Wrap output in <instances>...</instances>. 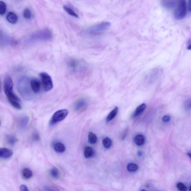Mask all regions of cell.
<instances>
[{
    "label": "cell",
    "instance_id": "cell-1",
    "mask_svg": "<svg viewBox=\"0 0 191 191\" xmlns=\"http://www.w3.org/2000/svg\"><path fill=\"white\" fill-rule=\"evenodd\" d=\"M13 80L9 76H6L4 82V90L9 102L11 105L17 109H21L20 99L14 91Z\"/></svg>",
    "mask_w": 191,
    "mask_h": 191
},
{
    "label": "cell",
    "instance_id": "cell-6",
    "mask_svg": "<svg viewBox=\"0 0 191 191\" xmlns=\"http://www.w3.org/2000/svg\"><path fill=\"white\" fill-rule=\"evenodd\" d=\"M68 110L67 109L58 110L55 112L50 119L49 124L53 125L62 121L66 118L68 114Z\"/></svg>",
    "mask_w": 191,
    "mask_h": 191
},
{
    "label": "cell",
    "instance_id": "cell-38",
    "mask_svg": "<svg viewBox=\"0 0 191 191\" xmlns=\"http://www.w3.org/2000/svg\"><path fill=\"white\" fill-rule=\"evenodd\" d=\"M190 191H191V186L190 187Z\"/></svg>",
    "mask_w": 191,
    "mask_h": 191
},
{
    "label": "cell",
    "instance_id": "cell-35",
    "mask_svg": "<svg viewBox=\"0 0 191 191\" xmlns=\"http://www.w3.org/2000/svg\"><path fill=\"white\" fill-rule=\"evenodd\" d=\"M187 49L189 50H191V44L187 47Z\"/></svg>",
    "mask_w": 191,
    "mask_h": 191
},
{
    "label": "cell",
    "instance_id": "cell-5",
    "mask_svg": "<svg viewBox=\"0 0 191 191\" xmlns=\"http://www.w3.org/2000/svg\"><path fill=\"white\" fill-rule=\"evenodd\" d=\"M110 26L109 22H102L90 28L88 30V33L93 35L100 34L108 29Z\"/></svg>",
    "mask_w": 191,
    "mask_h": 191
},
{
    "label": "cell",
    "instance_id": "cell-4",
    "mask_svg": "<svg viewBox=\"0 0 191 191\" xmlns=\"http://www.w3.org/2000/svg\"><path fill=\"white\" fill-rule=\"evenodd\" d=\"M187 12L186 0H178L177 4L174 12V17L177 20L183 19L186 16Z\"/></svg>",
    "mask_w": 191,
    "mask_h": 191
},
{
    "label": "cell",
    "instance_id": "cell-2",
    "mask_svg": "<svg viewBox=\"0 0 191 191\" xmlns=\"http://www.w3.org/2000/svg\"><path fill=\"white\" fill-rule=\"evenodd\" d=\"M30 80L27 77H22L19 80L18 84V90L22 97L27 100L33 99L34 93L30 85Z\"/></svg>",
    "mask_w": 191,
    "mask_h": 191
},
{
    "label": "cell",
    "instance_id": "cell-28",
    "mask_svg": "<svg viewBox=\"0 0 191 191\" xmlns=\"http://www.w3.org/2000/svg\"><path fill=\"white\" fill-rule=\"evenodd\" d=\"M184 108L186 110L191 109V98L187 100L184 103Z\"/></svg>",
    "mask_w": 191,
    "mask_h": 191
},
{
    "label": "cell",
    "instance_id": "cell-10",
    "mask_svg": "<svg viewBox=\"0 0 191 191\" xmlns=\"http://www.w3.org/2000/svg\"><path fill=\"white\" fill-rule=\"evenodd\" d=\"M13 155V152L10 149L2 147L0 149V157L5 159L11 158Z\"/></svg>",
    "mask_w": 191,
    "mask_h": 191
},
{
    "label": "cell",
    "instance_id": "cell-13",
    "mask_svg": "<svg viewBox=\"0 0 191 191\" xmlns=\"http://www.w3.org/2000/svg\"><path fill=\"white\" fill-rule=\"evenodd\" d=\"M6 142L11 146H14L18 141L17 138L12 134H6L5 137Z\"/></svg>",
    "mask_w": 191,
    "mask_h": 191
},
{
    "label": "cell",
    "instance_id": "cell-20",
    "mask_svg": "<svg viewBox=\"0 0 191 191\" xmlns=\"http://www.w3.org/2000/svg\"><path fill=\"white\" fill-rule=\"evenodd\" d=\"M118 112V108L117 107H115L114 109L112 110L106 118L107 122H109L112 120L116 116Z\"/></svg>",
    "mask_w": 191,
    "mask_h": 191
},
{
    "label": "cell",
    "instance_id": "cell-21",
    "mask_svg": "<svg viewBox=\"0 0 191 191\" xmlns=\"http://www.w3.org/2000/svg\"><path fill=\"white\" fill-rule=\"evenodd\" d=\"M50 173L52 177H53L54 178L56 179L59 178V172L57 168L56 167L52 168L50 170Z\"/></svg>",
    "mask_w": 191,
    "mask_h": 191
},
{
    "label": "cell",
    "instance_id": "cell-24",
    "mask_svg": "<svg viewBox=\"0 0 191 191\" xmlns=\"http://www.w3.org/2000/svg\"><path fill=\"white\" fill-rule=\"evenodd\" d=\"M102 143H103V145L104 147L106 149H109L112 145V141L110 140V138L108 137H106L105 138H104L103 140Z\"/></svg>",
    "mask_w": 191,
    "mask_h": 191
},
{
    "label": "cell",
    "instance_id": "cell-15",
    "mask_svg": "<svg viewBox=\"0 0 191 191\" xmlns=\"http://www.w3.org/2000/svg\"><path fill=\"white\" fill-rule=\"evenodd\" d=\"M146 108V105L145 104H143L141 105L138 106L136 109L135 110V111L134 112L133 116V117H137L139 116L141 114Z\"/></svg>",
    "mask_w": 191,
    "mask_h": 191
},
{
    "label": "cell",
    "instance_id": "cell-8",
    "mask_svg": "<svg viewBox=\"0 0 191 191\" xmlns=\"http://www.w3.org/2000/svg\"><path fill=\"white\" fill-rule=\"evenodd\" d=\"M30 85L33 91L35 94L39 93L41 91V84L40 81L36 78H32L30 80Z\"/></svg>",
    "mask_w": 191,
    "mask_h": 191
},
{
    "label": "cell",
    "instance_id": "cell-32",
    "mask_svg": "<svg viewBox=\"0 0 191 191\" xmlns=\"http://www.w3.org/2000/svg\"><path fill=\"white\" fill-rule=\"evenodd\" d=\"M170 116L169 115H166L163 116L162 120V121H164V122H168L170 120Z\"/></svg>",
    "mask_w": 191,
    "mask_h": 191
},
{
    "label": "cell",
    "instance_id": "cell-25",
    "mask_svg": "<svg viewBox=\"0 0 191 191\" xmlns=\"http://www.w3.org/2000/svg\"><path fill=\"white\" fill-rule=\"evenodd\" d=\"M6 5L4 2L0 1V15H4L6 13Z\"/></svg>",
    "mask_w": 191,
    "mask_h": 191
},
{
    "label": "cell",
    "instance_id": "cell-3",
    "mask_svg": "<svg viewBox=\"0 0 191 191\" xmlns=\"http://www.w3.org/2000/svg\"><path fill=\"white\" fill-rule=\"evenodd\" d=\"M67 64L69 70L74 73H81L86 68L84 62L76 58H69L67 61Z\"/></svg>",
    "mask_w": 191,
    "mask_h": 191
},
{
    "label": "cell",
    "instance_id": "cell-31",
    "mask_svg": "<svg viewBox=\"0 0 191 191\" xmlns=\"http://www.w3.org/2000/svg\"><path fill=\"white\" fill-rule=\"evenodd\" d=\"M19 189H20V190L21 191H29V189H28V187L26 185H24V184H22L19 187Z\"/></svg>",
    "mask_w": 191,
    "mask_h": 191
},
{
    "label": "cell",
    "instance_id": "cell-34",
    "mask_svg": "<svg viewBox=\"0 0 191 191\" xmlns=\"http://www.w3.org/2000/svg\"><path fill=\"white\" fill-rule=\"evenodd\" d=\"M188 8L191 11V0H188Z\"/></svg>",
    "mask_w": 191,
    "mask_h": 191
},
{
    "label": "cell",
    "instance_id": "cell-18",
    "mask_svg": "<svg viewBox=\"0 0 191 191\" xmlns=\"http://www.w3.org/2000/svg\"><path fill=\"white\" fill-rule=\"evenodd\" d=\"M134 142L137 145L141 146L145 143V138L142 135H138L135 137Z\"/></svg>",
    "mask_w": 191,
    "mask_h": 191
},
{
    "label": "cell",
    "instance_id": "cell-37",
    "mask_svg": "<svg viewBox=\"0 0 191 191\" xmlns=\"http://www.w3.org/2000/svg\"><path fill=\"white\" fill-rule=\"evenodd\" d=\"M142 155V153L141 152H138V155L141 156V155Z\"/></svg>",
    "mask_w": 191,
    "mask_h": 191
},
{
    "label": "cell",
    "instance_id": "cell-36",
    "mask_svg": "<svg viewBox=\"0 0 191 191\" xmlns=\"http://www.w3.org/2000/svg\"><path fill=\"white\" fill-rule=\"evenodd\" d=\"M187 155H188V156H189V157H190V158H191V153H188Z\"/></svg>",
    "mask_w": 191,
    "mask_h": 191
},
{
    "label": "cell",
    "instance_id": "cell-30",
    "mask_svg": "<svg viewBox=\"0 0 191 191\" xmlns=\"http://www.w3.org/2000/svg\"><path fill=\"white\" fill-rule=\"evenodd\" d=\"M33 140L35 141H37L40 140V136L37 133L35 132L33 134L32 137Z\"/></svg>",
    "mask_w": 191,
    "mask_h": 191
},
{
    "label": "cell",
    "instance_id": "cell-17",
    "mask_svg": "<svg viewBox=\"0 0 191 191\" xmlns=\"http://www.w3.org/2000/svg\"><path fill=\"white\" fill-rule=\"evenodd\" d=\"M22 175L25 179H29L32 177V171L28 168H25L22 171Z\"/></svg>",
    "mask_w": 191,
    "mask_h": 191
},
{
    "label": "cell",
    "instance_id": "cell-27",
    "mask_svg": "<svg viewBox=\"0 0 191 191\" xmlns=\"http://www.w3.org/2000/svg\"><path fill=\"white\" fill-rule=\"evenodd\" d=\"M23 16L25 18L27 19H29L31 18L32 17V13L29 9L27 8L24 10Z\"/></svg>",
    "mask_w": 191,
    "mask_h": 191
},
{
    "label": "cell",
    "instance_id": "cell-22",
    "mask_svg": "<svg viewBox=\"0 0 191 191\" xmlns=\"http://www.w3.org/2000/svg\"><path fill=\"white\" fill-rule=\"evenodd\" d=\"M63 8H64V10L65 11H66L68 14H69V15H71V16H73V17H75V18H79L78 15L77 14H76V13H75V12H74L73 9H72L71 8L68 7L67 6H63Z\"/></svg>",
    "mask_w": 191,
    "mask_h": 191
},
{
    "label": "cell",
    "instance_id": "cell-14",
    "mask_svg": "<svg viewBox=\"0 0 191 191\" xmlns=\"http://www.w3.org/2000/svg\"><path fill=\"white\" fill-rule=\"evenodd\" d=\"M54 149L58 153H63L65 151V147L64 145L61 142L56 143L54 145Z\"/></svg>",
    "mask_w": 191,
    "mask_h": 191
},
{
    "label": "cell",
    "instance_id": "cell-29",
    "mask_svg": "<svg viewBox=\"0 0 191 191\" xmlns=\"http://www.w3.org/2000/svg\"><path fill=\"white\" fill-rule=\"evenodd\" d=\"M177 187L179 191H185L187 190V187L182 183H179L177 184Z\"/></svg>",
    "mask_w": 191,
    "mask_h": 191
},
{
    "label": "cell",
    "instance_id": "cell-9",
    "mask_svg": "<svg viewBox=\"0 0 191 191\" xmlns=\"http://www.w3.org/2000/svg\"><path fill=\"white\" fill-rule=\"evenodd\" d=\"M87 105V102L86 100L84 98H82L75 102L74 106V108L75 111H80L86 108Z\"/></svg>",
    "mask_w": 191,
    "mask_h": 191
},
{
    "label": "cell",
    "instance_id": "cell-11",
    "mask_svg": "<svg viewBox=\"0 0 191 191\" xmlns=\"http://www.w3.org/2000/svg\"><path fill=\"white\" fill-rule=\"evenodd\" d=\"M51 37L50 34L48 33H43L38 34L32 37V41L44 40L47 41L51 39Z\"/></svg>",
    "mask_w": 191,
    "mask_h": 191
},
{
    "label": "cell",
    "instance_id": "cell-16",
    "mask_svg": "<svg viewBox=\"0 0 191 191\" xmlns=\"http://www.w3.org/2000/svg\"><path fill=\"white\" fill-rule=\"evenodd\" d=\"M6 19L10 23L15 24L18 21V18L15 13L10 12L6 16Z\"/></svg>",
    "mask_w": 191,
    "mask_h": 191
},
{
    "label": "cell",
    "instance_id": "cell-23",
    "mask_svg": "<svg viewBox=\"0 0 191 191\" xmlns=\"http://www.w3.org/2000/svg\"><path fill=\"white\" fill-rule=\"evenodd\" d=\"M88 140L90 143L94 144L97 141V137L95 134L90 132L88 134Z\"/></svg>",
    "mask_w": 191,
    "mask_h": 191
},
{
    "label": "cell",
    "instance_id": "cell-12",
    "mask_svg": "<svg viewBox=\"0 0 191 191\" xmlns=\"http://www.w3.org/2000/svg\"><path fill=\"white\" fill-rule=\"evenodd\" d=\"M18 121L19 126L20 128L21 129H25L28 123L29 117L26 115H24L19 118Z\"/></svg>",
    "mask_w": 191,
    "mask_h": 191
},
{
    "label": "cell",
    "instance_id": "cell-19",
    "mask_svg": "<svg viewBox=\"0 0 191 191\" xmlns=\"http://www.w3.org/2000/svg\"><path fill=\"white\" fill-rule=\"evenodd\" d=\"M94 154L93 149L90 147H86L84 149V155L86 158H91Z\"/></svg>",
    "mask_w": 191,
    "mask_h": 191
},
{
    "label": "cell",
    "instance_id": "cell-7",
    "mask_svg": "<svg viewBox=\"0 0 191 191\" xmlns=\"http://www.w3.org/2000/svg\"><path fill=\"white\" fill-rule=\"evenodd\" d=\"M43 86L44 91L49 92L53 88V83L51 77L45 72H42L40 74Z\"/></svg>",
    "mask_w": 191,
    "mask_h": 191
},
{
    "label": "cell",
    "instance_id": "cell-33",
    "mask_svg": "<svg viewBox=\"0 0 191 191\" xmlns=\"http://www.w3.org/2000/svg\"><path fill=\"white\" fill-rule=\"evenodd\" d=\"M44 188L45 190L46 191L56 190L54 189L53 188H52L49 186H45L44 187Z\"/></svg>",
    "mask_w": 191,
    "mask_h": 191
},
{
    "label": "cell",
    "instance_id": "cell-26",
    "mask_svg": "<svg viewBox=\"0 0 191 191\" xmlns=\"http://www.w3.org/2000/svg\"><path fill=\"white\" fill-rule=\"evenodd\" d=\"M127 169L129 172H135L138 169V166L135 164L130 163L127 166Z\"/></svg>",
    "mask_w": 191,
    "mask_h": 191
}]
</instances>
